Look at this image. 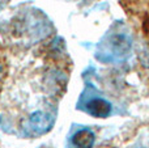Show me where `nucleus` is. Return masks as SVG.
Masks as SVG:
<instances>
[{"instance_id": "nucleus-1", "label": "nucleus", "mask_w": 149, "mask_h": 148, "mask_svg": "<svg viewBox=\"0 0 149 148\" xmlns=\"http://www.w3.org/2000/svg\"><path fill=\"white\" fill-rule=\"evenodd\" d=\"M88 113L97 118H106L111 113V105L106 100L102 98H94L86 105Z\"/></svg>"}, {"instance_id": "nucleus-4", "label": "nucleus", "mask_w": 149, "mask_h": 148, "mask_svg": "<svg viewBox=\"0 0 149 148\" xmlns=\"http://www.w3.org/2000/svg\"><path fill=\"white\" fill-rule=\"evenodd\" d=\"M3 76H4V70H3V67H1V66H0V84H1Z\"/></svg>"}, {"instance_id": "nucleus-2", "label": "nucleus", "mask_w": 149, "mask_h": 148, "mask_svg": "<svg viewBox=\"0 0 149 148\" xmlns=\"http://www.w3.org/2000/svg\"><path fill=\"white\" fill-rule=\"evenodd\" d=\"M29 122H30V126L36 133H46L47 130L51 126V121H50V117L43 112H36L30 115L29 118Z\"/></svg>"}, {"instance_id": "nucleus-3", "label": "nucleus", "mask_w": 149, "mask_h": 148, "mask_svg": "<svg viewBox=\"0 0 149 148\" xmlns=\"http://www.w3.org/2000/svg\"><path fill=\"white\" fill-rule=\"evenodd\" d=\"M95 142V136L88 128L77 131L72 136V144L76 148H92Z\"/></svg>"}]
</instances>
